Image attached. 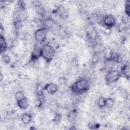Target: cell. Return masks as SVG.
<instances>
[{
	"label": "cell",
	"instance_id": "7",
	"mask_svg": "<svg viewBox=\"0 0 130 130\" xmlns=\"http://www.w3.org/2000/svg\"><path fill=\"white\" fill-rule=\"evenodd\" d=\"M32 119V115L28 113H24L22 114L20 117L21 121L24 124H28L30 123Z\"/></svg>",
	"mask_w": 130,
	"mask_h": 130
},
{
	"label": "cell",
	"instance_id": "14",
	"mask_svg": "<svg viewBox=\"0 0 130 130\" xmlns=\"http://www.w3.org/2000/svg\"><path fill=\"white\" fill-rule=\"evenodd\" d=\"M44 90H45L43 87H42V86H38L36 88V94L38 95V96H42L43 95Z\"/></svg>",
	"mask_w": 130,
	"mask_h": 130
},
{
	"label": "cell",
	"instance_id": "17",
	"mask_svg": "<svg viewBox=\"0 0 130 130\" xmlns=\"http://www.w3.org/2000/svg\"><path fill=\"white\" fill-rule=\"evenodd\" d=\"M37 13L40 15V16H43L44 14V10L43 8H42L41 6H38L37 7V10H36Z\"/></svg>",
	"mask_w": 130,
	"mask_h": 130
},
{
	"label": "cell",
	"instance_id": "15",
	"mask_svg": "<svg viewBox=\"0 0 130 130\" xmlns=\"http://www.w3.org/2000/svg\"><path fill=\"white\" fill-rule=\"evenodd\" d=\"M61 119V115L59 113H55L52 119V121L56 123H58Z\"/></svg>",
	"mask_w": 130,
	"mask_h": 130
},
{
	"label": "cell",
	"instance_id": "11",
	"mask_svg": "<svg viewBox=\"0 0 130 130\" xmlns=\"http://www.w3.org/2000/svg\"><path fill=\"white\" fill-rule=\"evenodd\" d=\"M106 98L104 96H100L98 99L97 105L100 108L106 107Z\"/></svg>",
	"mask_w": 130,
	"mask_h": 130
},
{
	"label": "cell",
	"instance_id": "3",
	"mask_svg": "<svg viewBox=\"0 0 130 130\" xmlns=\"http://www.w3.org/2000/svg\"><path fill=\"white\" fill-rule=\"evenodd\" d=\"M121 77L120 72L117 70H111L106 74L105 79L107 84H111L118 81Z\"/></svg>",
	"mask_w": 130,
	"mask_h": 130
},
{
	"label": "cell",
	"instance_id": "4",
	"mask_svg": "<svg viewBox=\"0 0 130 130\" xmlns=\"http://www.w3.org/2000/svg\"><path fill=\"white\" fill-rule=\"evenodd\" d=\"M47 28L45 27H41L37 29L34 33V37L35 40L39 43L44 42L47 37Z\"/></svg>",
	"mask_w": 130,
	"mask_h": 130
},
{
	"label": "cell",
	"instance_id": "18",
	"mask_svg": "<svg viewBox=\"0 0 130 130\" xmlns=\"http://www.w3.org/2000/svg\"><path fill=\"white\" fill-rule=\"evenodd\" d=\"M34 104L37 107H40L42 105V102L40 99L38 98L34 101Z\"/></svg>",
	"mask_w": 130,
	"mask_h": 130
},
{
	"label": "cell",
	"instance_id": "1",
	"mask_svg": "<svg viewBox=\"0 0 130 130\" xmlns=\"http://www.w3.org/2000/svg\"><path fill=\"white\" fill-rule=\"evenodd\" d=\"M90 87L89 81L85 78H82L75 81L71 86L72 91L76 94H82L87 92Z\"/></svg>",
	"mask_w": 130,
	"mask_h": 130
},
{
	"label": "cell",
	"instance_id": "20",
	"mask_svg": "<svg viewBox=\"0 0 130 130\" xmlns=\"http://www.w3.org/2000/svg\"><path fill=\"white\" fill-rule=\"evenodd\" d=\"M3 60L6 63H8L10 61V58L8 55H5L3 56Z\"/></svg>",
	"mask_w": 130,
	"mask_h": 130
},
{
	"label": "cell",
	"instance_id": "10",
	"mask_svg": "<svg viewBox=\"0 0 130 130\" xmlns=\"http://www.w3.org/2000/svg\"><path fill=\"white\" fill-rule=\"evenodd\" d=\"M120 73L122 75L128 78L129 75V66L127 64H125L124 65L121 69L120 71Z\"/></svg>",
	"mask_w": 130,
	"mask_h": 130
},
{
	"label": "cell",
	"instance_id": "9",
	"mask_svg": "<svg viewBox=\"0 0 130 130\" xmlns=\"http://www.w3.org/2000/svg\"><path fill=\"white\" fill-rule=\"evenodd\" d=\"M7 48V43L6 39L3 35H1L0 39V50L1 53H3L5 52Z\"/></svg>",
	"mask_w": 130,
	"mask_h": 130
},
{
	"label": "cell",
	"instance_id": "8",
	"mask_svg": "<svg viewBox=\"0 0 130 130\" xmlns=\"http://www.w3.org/2000/svg\"><path fill=\"white\" fill-rule=\"evenodd\" d=\"M17 106L22 110H25L28 108L29 106V102L27 98L25 97L24 99L16 102Z\"/></svg>",
	"mask_w": 130,
	"mask_h": 130
},
{
	"label": "cell",
	"instance_id": "5",
	"mask_svg": "<svg viewBox=\"0 0 130 130\" xmlns=\"http://www.w3.org/2000/svg\"><path fill=\"white\" fill-rule=\"evenodd\" d=\"M116 22L115 17L112 15H107L102 19V24L106 27L110 28L113 27Z\"/></svg>",
	"mask_w": 130,
	"mask_h": 130
},
{
	"label": "cell",
	"instance_id": "2",
	"mask_svg": "<svg viewBox=\"0 0 130 130\" xmlns=\"http://www.w3.org/2000/svg\"><path fill=\"white\" fill-rule=\"evenodd\" d=\"M41 57L46 61H50L54 57L55 50L53 46L49 44L44 45L41 48Z\"/></svg>",
	"mask_w": 130,
	"mask_h": 130
},
{
	"label": "cell",
	"instance_id": "6",
	"mask_svg": "<svg viewBox=\"0 0 130 130\" xmlns=\"http://www.w3.org/2000/svg\"><path fill=\"white\" fill-rule=\"evenodd\" d=\"M44 88L45 91H46L48 93L50 94H54L58 90V87L57 85L52 82L46 84L45 85Z\"/></svg>",
	"mask_w": 130,
	"mask_h": 130
},
{
	"label": "cell",
	"instance_id": "16",
	"mask_svg": "<svg viewBox=\"0 0 130 130\" xmlns=\"http://www.w3.org/2000/svg\"><path fill=\"white\" fill-rule=\"evenodd\" d=\"M129 1H127L125 3V12L126 14V15L127 16H129V8H130V6H129Z\"/></svg>",
	"mask_w": 130,
	"mask_h": 130
},
{
	"label": "cell",
	"instance_id": "21",
	"mask_svg": "<svg viewBox=\"0 0 130 130\" xmlns=\"http://www.w3.org/2000/svg\"><path fill=\"white\" fill-rule=\"evenodd\" d=\"M1 81H2V79H3V76H2V74H1Z\"/></svg>",
	"mask_w": 130,
	"mask_h": 130
},
{
	"label": "cell",
	"instance_id": "13",
	"mask_svg": "<svg viewBox=\"0 0 130 130\" xmlns=\"http://www.w3.org/2000/svg\"><path fill=\"white\" fill-rule=\"evenodd\" d=\"M25 97H26L23 93V92L21 91H18L16 92L15 94V98L16 101V102L19 101L23 99H24Z\"/></svg>",
	"mask_w": 130,
	"mask_h": 130
},
{
	"label": "cell",
	"instance_id": "12",
	"mask_svg": "<svg viewBox=\"0 0 130 130\" xmlns=\"http://www.w3.org/2000/svg\"><path fill=\"white\" fill-rule=\"evenodd\" d=\"M114 100L112 98H106V107L110 108H112L114 105Z\"/></svg>",
	"mask_w": 130,
	"mask_h": 130
},
{
	"label": "cell",
	"instance_id": "19",
	"mask_svg": "<svg viewBox=\"0 0 130 130\" xmlns=\"http://www.w3.org/2000/svg\"><path fill=\"white\" fill-rule=\"evenodd\" d=\"M88 126L90 129H96L99 127V124L96 123H89Z\"/></svg>",
	"mask_w": 130,
	"mask_h": 130
}]
</instances>
